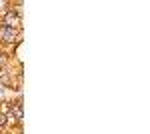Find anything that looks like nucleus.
Here are the masks:
<instances>
[{"mask_svg": "<svg viewBox=\"0 0 150 134\" xmlns=\"http://www.w3.org/2000/svg\"><path fill=\"white\" fill-rule=\"evenodd\" d=\"M0 26L22 30V12L18 8H12L10 4H6V8L0 10Z\"/></svg>", "mask_w": 150, "mask_h": 134, "instance_id": "nucleus-1", "label": "nucleus"}, {"mask_svg": "<svg viewBox=\"0 0 150 134\" xmlns=\"http://www.w3.org/2000/svg\"><path fill=\"white\" fill-rule=\"evenodd\" d=\"M0 134H2V132H0Z\"/></svg>", "mask_w": 150, "mask_h": 134, "instance_id": "nucleus-2", "label": "nucleus"}]
</instances>
